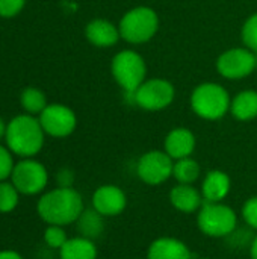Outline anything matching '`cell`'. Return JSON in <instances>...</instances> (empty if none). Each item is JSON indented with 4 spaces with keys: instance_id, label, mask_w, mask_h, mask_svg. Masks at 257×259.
I'll list each match as a JSON object with an SVG mask.
<instances>
[{
    "instance_id": "obj_27",
    "label": "cell",
    "mask_w": 257,
    "mask_h": 259,
    "mask_svg": "<svg viewBox=\"0 0 257 259\" xmlns=\"http://www.w3.org/2000/svg\"><path fill=\"white\" fill-rule=\"evenodd\" d=\"M14 159L11 155V150L5 146H0V182L11 178L14 170Z\"/></svg>"
},
{
    "instance_id": "obj_14",
    "label": "cell",
    "mask_w": 257,
    "mask_h": 259,
    "mask_svg": "<svg viewBox=\"0 0 257 259\" xmlns=\"http://www.w3.org/2000/svg\"><path fill=\"white\" fill-rule=\"evenodd\" d=\"M164 147L173 161L189 158L195 150V135L186 127H176L165 137Z\"/></svg>"
},
{
    "instance_id": "obj_12",
    "label": "cell",
    "mask_w": 257,
    "mask_h": 259,
    "mask_svg": "<svg viewBox=\"0 0 257 259\" xmlns=\"http://www.w3.org/2000/svg\"><path fill=\"white\" fill-rule=\"evenodd\" d=\"M126 206V193L117 185H101L92 194V208L103 217H118L124 212Z\"/></svg>"
},
{
    "instance_id": "obj_25",
    "label": "cell",
    "mask_w": 257,
    "mask_h": 259,
    "mask_svg": "<svg viewBox=\"0 0 257 259\" xmlns=\"http://www.w3.org/2000/svg\"><path fill=\"white\" fill-rule=\"evenodd\" d=\"M242 41L251 52L257 53V12L253 14L242 27Z\"/></svg>"
},
{
    "instance_id": "obj_10",
    "label": "cell",
    "mask_w": 257,
    "mask_h": 259,
    "mask_svg": "<svg viewBox=\"0 0 257 259\" xmlns=\"http://www.w3.org/2000/svg\"><path fill=\"white\" fill-rule=\"evenodd\" d=\"M217 70L226 79H242L256 70V53L250 49H230L217 59Z\"/></svg>"
},
{
    "instance_id": "obj_5",
    "label": "cell",
    "mask_w": 257,
    "mask_h": 259,
    "mask_svg": "<svg viewBox=\"0 0 257 259\" xmlns=\"http://www.w3.org/2000/svg\"><path fill=\"white\" fill-rule=\"evenodd\" d=\"M118 29L124 41L142 44L156 35L159 29V17L155 9L148 6H138L123 15Z\"/></svg>"
},
{
    "instance_id": "obj_2",
    "label": "cell",
    "mask_w": 257,
    "mask_h": 259,
    "mask_svg": "<svg viewBox=\"0 0 257 259\" xmlns=\"http://www.w3.org/2000/svg\"><path fill=\"white\" fill-rule=\"evenodd\" d=\"M44 134L39 118L24 114L14 117L8 123L5 140L12 153L21 158H32L41 152L44 146Z\"/></svg>"
},
{
    "instance_id": "obj_7",
    "label": "cell",
    "mask_w": 257,
    "mask_h": 259,
    "mask_svg": "<svg viewBox=\"0 0 257 259\" xmlns=\"http://www.w3.org/2000/svg\"><path fill=\"white\" fill-rule=\"evenodd\" d=\"M11 182L14 184L20 194L35 196L42 193L44 188L47 187L48 173L41 162L32 158H24L14 165Z\"/></svg>"
},
{
    "instance_id": "obj_1",
    "label": "cell",
    "mask_w": 257,
    "mask_h": 259,
    "mask_svg": "<svg viewBox=\"0 0 257 259\" xmlns=\"http://www.w3.org/2000/svg\"><path fill=\"white\" fill-rule=\"evenodd\" d=\"M85 205L74 188H55L42 194L36 203V212L47 225L68 226L77 222Z\"/></svg>"
},
{
    "instance_id": "obj_20",
    "label": "cell",
    "mask_w": 257,
    "mask_h": 259,
    "mask_svg": "<svg viewBox=\"0 0 257 259\" xmlns=\"http://www.w3.org/2000/svg\"><path fill=\"white\" fill-rule=\"evenodd\" d=\"M230 111L233 117L239 121H250L257 117V93L256 91H242L232 100Z\"/></svg>"
},
{
    "instance_id": "obj_23",
    "label": "cell",
    "mask_w": 257,
    "mask_h": 259,
    "mask_svg": "<svg viewBox=\"0 0 257 259\" xmlns=\"http://www.w3.org/2000/svg\"><path fill=\"white\" fill-rule=\"evenodd\" d=\"M20 193L12 182H0V214L12 212L18 205Z\"/></svg>"
},
{
    "instance_id": "obj_21",
    "label": "cell",
    "mask_w": 257,
    "mask_h": 259,
    "mask_svg": "<svg viewBox=\"0 0 257 259\" xmlns=\"http://www.w3.org/2000/svg\"><path fill=\"white\" fill-rule=\"evenodd\" d=\"M201 168L200 164L189 158H183V159H177L174 161V167H173V178L177 181V184H188L192 185L198 178H200Z\"/></svg>"
},
{
    "instance_id": "obj_33",
    "label": "cell",
    "mask_w": 257,
    "mask_h": 259,
    "mask_svg": "<svg viewBox=\"0 0 257 259\" xmlns=\"http://www.w3.org/2000/svg\"><path fill=\"white\" fill-rule=\"evenodd\" d=\"M256 68H257V53H256Z\"/></svg>"
},
{
    "instance_id": "obj_15",
    "label": "cell",
    "mask_w": 257,
    "mask_h": 259,
    "mask_svg": "<svg viewBox=\"0 0 257 259\" xmlns=\"http://www.w3.org/2000/svg\"><path fill=\"white\" fill-rule=\"evenodd\" d=\"M147 259H192V253L183 241L174 237H161L150 244Z\"/></svg>"
},
{
    "instance_id": "obj_17",
    "label": "cell",
    "mask_w": 257,
    "mask_h": 259,
    "mask_svg": "<svg viewBox=\"0 0 257 259\" xmlns=\"http://www.w3.org/2000/svg\"><path fill=\"white\" fill-rule=\"evenodd\" d=\"M232 190L230 176L221 170L209 171L201 182V196L204 202H223Z\"/></svg>"
},
{
    "instance_id": "obj_16",
    "label": "cell",
    "mask_w": 257,
    "mask_h": 259,
    "mask_svg": "<svg viewBox=\"0 0 257 259\" xmlns=\"http://www.w3.org/2000/svg\"><path fill=\"white\" fill-rule=\"evenodd\" d=\"M86 39L95 47H111L121 38L120 29L109 20L97 18L88 23L85 29Z\"/></svg>"
},
{
    "instance_id": "obj_22",
    "label": "cell",
    "mask_w": 257,
    "mask_h": 259,
    "mask_svg": "<svg viewBox=\"0 0 257 259\" xmlns=\"http://www.w3.org/2000/svg\"><path fill=\"white\" fill-rule=\"evenodd\" d=\"M20 102H21V106L24 108V111L27 114H30V115L41 114L45 109V106H47L45 94L41 90L33 88V87H29V88H26L21 93Z\"/></svg>"
},
{
    "instance_id": "obj_30",
    "label": "cell",
    "mask_w": 257,
    "mask_h": 259,
    "mask_svg": "<svg viewBox=\"0 0 257 259\" xmlns=\"http://www.w3.org/2000/svg\"><path fill=\"white\" fill-rule=\"evenodd\" d=\"M0 259H23V256L15 250H2Z\"/></svg>"
},
{
    "instance_id": "obj_29",
    "label": "cell",
    "mask_w": 257,
    "mask_h": 259,
    "mask_svg": "<svg viewBox=\"0 0 257 259\" xmlns=\"http://www.w3.org/2000/svg\"><path fill=\"white\" fill-rule=\"evenodd\" d=\"M56 182L59 188H73L74 185V173L70 168H61L56 173Z\"/></svg>"
},
{
    "instance_id": "obj_32",
    "label": "cell",
    "mask_w": 257,
    "mask_h": 259,
    "mask_svg": "<svg viewBox=\"0 0 257 259\" xmlns=\"http://www.w3.org/2000/svg\"><path fill=\"white\" fill-rule=\"evenodd\" d=\"M6 126L8 124H5V121H3V118L0 117V140L5 137V134H6Z\"/></svg>"
},
{
    "instance_id": "obj_31",
    "label": "cell",
    "mask_w": 257,
    "mask_h": 259,
    "mask_svg": "<svg viewBox=\"0 0 257 259\" xmlns=\"http://www.w3.org/2000/svg\"><path fill=\"white\" fill-rule=\"evenodd\" d=\"M248 249H250V258L257 259V235L253 238V241H251Z\"/></svg>"
},
{
    "instance_id": "obj_34",
    "label": "cell",
    "mask_w": 257,
    "mask_h": 259,
    "mask_svg": "<svg viewBox=\"0 0 257 259\" xmlns=\"http://www.w3.org/2000/svg\"><path fill=\"white\" fill-rule=\"evenodd\" d=\"M197 259H209V258H197Z\"/></svg>"
},
{
    "instance_id": "obj_26",
    "label": "cell",
    "mask_w": 257,
    "mask_h": 259,
    "mask_svg": "<svg viewBox=\"0 0 257 259\" xmlns=\"http://www.w3.org/2000/svg\"><path fill=\"white\" fill-rule=\"evenodd\" d=\"M241 215L250 229L257 231V196H253L245 200L241 209Z\"/></svg>"
},
{
    "instance_id": "obj_9",
    "label": "cell",
    "mask_w": 257,
    "mask_h": 259,
    "mask_svg": "<svg viewBox=\"0 0 257 259\" xmlns=\"http://www.w3.org/2000/svg\"><path fill=\"white\" fill-rule=\"evenodd\" d=\"M176 91L171 82L165 79L145 80L133 94V102L145 111H161L170 106Z\"/></svg>"
},
{
    "instance_id": "obj_24",
    "label": "cell",
    "mask_w": 257,
    "mask_h": 259,
    "mask_svg": "<svg viewBox=\"0 0 257 259\" xmlns=\"http://www.w3.org/2000/svg\"><path fill=\"white\" fill-rule=\"evenodd\" d=\"M68 237L67 232L64 231V226H56V225H48L44 231V243L50 249L59 250L65 243Z\"/></svg>"
},
{
    "instance_id": "obj_8",
    "label": "cell",
    "mask_w": 257,
    "mask_h": 259,
    "mask_svg": "<svg viewBox=\"0 0 257 259\" xmlns=\"http://www.w3.org/2000/svg\"><path fill=\"white\" fill-rule=\"evenodd\" d=\"M174 161L164 150H150L136 162V175L147 185H161L173 176Z\"/></svg>"
},
{
    "instance_id": "obj_28",
    "label": "cell",
    "mask_w": 257,
    "mask_h": 259,
    "mask_svg": "<svg viewBox=\"0 0 257 259\" xmlns=\"http://www.w3.org/2000/svg\"><path fill=\"white\" fill-rule=\"evenodd\" d=\"M26 0H0V17L11 18L21 12Z\"/></svg>"
},
{
    "instance_id": "obj_19",
    "label": "cell",
    "mask_w": 257,
    "mask_h": 259,
    "mask_svg": "<svg viewBox=\"0 0 257 259\" xmlns=\"http://www.w3.org/2000/svg\"><path fill=\"white\" fill-rule=\"evenodd\" d=\"M76 229L80 237L95 241L101 237L105 231V217L98 214L94 208L83 209V212L76 222Z\"/></svg>"
},
{
    "instance_id": "obj_11",
    "label": "cell",
    "mask_w": 257,
    "mask_h": 259,
    "mask_svg": "<svg viewBox=\"0 0 257 259\" xmlns=\"http://www.w3.org/2000/svg\"><path fill=\"white\" fill-rule=\"evenodd\" d=\"M39 123L44 132L55 138H65L71 135L77 126V118L73 109L65 105H47L39 114Z\"/></svg>"
},
{
    "instance_id": "obj_6",
    "label": "cell",
    "mask_w": 257,
    "mask_h": 259,
    "mask_svg": "<svg viewBox=\"0 0 257 259\" xmlns=\"http://www.w3.org/2000/svg\"><path fill=\"white\" fill-rule=\"evenodd\" d=\"M114 79L127 93L135 94V91L145 82L147 65L144 58L133 50H123L117 53L111 65Z\"/></svg>"
},
{
    "instance_id": "obj_4",
    "label": "cell",
    "mask_w": 257,
    "mask_h": 259,
    "mask_svg": "<svg viewBox=\"0 0 257 259\" xmlns=\"http://www.w3.org/2000/svg\"><path fill=\"white\" fill-rule=\"evenodd\" d=\"M229 93L215 82H206L198 85L191 96L192 111L204 120H220L227 111H230Z\"/></svg>"
},
{
    "instance_id": "obj_13",
    "label": "cell",
    "mask_w": 257,
    "mask_h": 259,
    "mask_svg": "<svg viewBox=\"0 0 257 259\" xmlns=\"http://www.w3.org/2000/svg\"><path fill=\"white\" fill-rule=\"evenodd\" d=\"M170 203L182 214H195L203 206L204 199L201 191H198L194 185L177 184L170 191Z\"/></svg>"
},
{
    "instance_id": "obj_3",
    "label": "cell",
    "mask_w": 257,
    "mask_h": 259,
    "mask_svg": "<svg viewBox=\"0 0 257 259\" xmlns=\"http://www.w3.org/2000/svg\"><path fill=\"white\" fill-rule=\"evenodd\" d=\"M197 226L209 238H226L238 228V214L223 202H204L197 212Z\"/></svg>"
},
{
    "instance_id": "obj_18",
    "label": "cell",
    "mask_w": 257,
    "mask_h": 259,
    "mask_svg": "<svg viewBox=\"0 0 257 259\" xmlns=\"http://www.w3.org/2000/svg\"><path fill=\"white\" fill-rule=\"evenodd\" d=\"M98 250L92 240L83 237L68 238L67 243L59 249L61 259H97Z\"/></svg>"
}]
</instances>
